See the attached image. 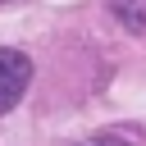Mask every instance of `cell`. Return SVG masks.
<instances>
[{
	"mask_svg": "<svg viewBox=\"0 0 146 146\" xmlns=\"http://www.w3.org/2000/svg\"><path fill=\"white\" fill-rule=\"evenodd\" d=\"M78 146H128L119 132H100V137H87V141H78Z\"/></svg>",
	"mask_w": 146,
	"mask_h": 146,
	"instance_id": "3957f363",
	"label": "cell"
},
{
	"mask_svg": "<svg viewBox=\"0 0 146 146\" xmlns=\"http://www.w3.org/2000/svg\"><path fill=\"white\" fill-rule=\"evenodd\" d=\"M110 9L128 32H146V0H110Z\"/></svg>",
	"mask_w": 146,
	"mask_h": 146,
	"instance_id": "7a4b0ae2",
	"label": "cell"
},
{
	"mask_svg": "<svg viewBox=\"0 0 146 146\" xmlns=\"http://www.w3.org/2000/svg\"><path fill=\"white\" fill-rule=\"evenodd\" d=\"M32 82V59L23 50H0V114H9Z\"/></svg>",
	"mask_w": 146,
	"mask_h": 146,
	"instance_id": "6da1fadb",
	"label": "cell"
}]
</instances>
